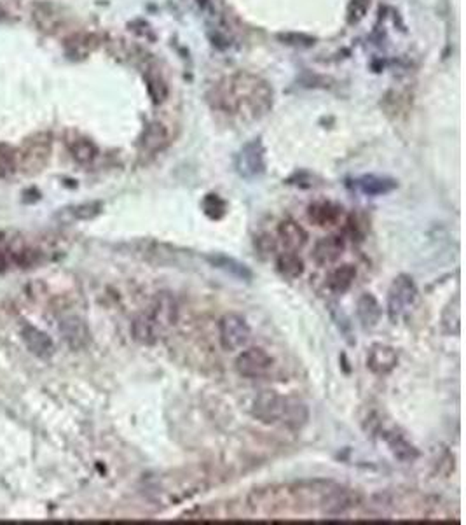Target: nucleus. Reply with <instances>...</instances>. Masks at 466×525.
Instances as JSON below:
<instances>
[{"instance_id": "nucleus-1", "label": "nucleus", "mask_w": 466, "mask_h": 525, "mask_svg": "<svg viewBox=\"0 0 466 525\" xmlns=\"http://www.w3.org/2000/svg\"><path fill=\"white\" fill-rule=\"evenodd\" d=\"M355 490L330 480H306L290 485L255 489L248 495V508L257 515L323 513L339 515L358 504Z\"/></svg>"}, {"instance_id": "nucleus-2", "label": "nucleus", "mask_w": 466, "mask_h": 525, "mask_svg": "<svg viewBox=\"0 0 466 525\" xmlns=\"http://www.w3.org/2000/svg\"><path fill=\"white\" fill-rule=\"evenodd\" d=\"M222 91V98H217L220 109L228 113L247 109L254 117L266 113L271 107V98H273V91L266 82L247 74H239Z\"/></svg>"}, {"instance_id": "nucleus-3", "label": "nucleus", "mask_w": 466, "mask_h": 525, "mask_svg": "<svg viewBox=\"0 0 466 525\" xmlns=\"http://www.w3.org/2000/svg\"><path fill=\"white\" fill-rule=\"evenodd\" d=\"M252 415L262 424L285 422L290 428H302L308 422L309 412L301 401L282 396L276 390H262L255 397Z\"/></svg>"}, {"instance_id": "nucleus-4", "label": "nucleus", "mask_w": 466, "mask_h": 525, "mask_svg": "<svg viewBox=\"0 0 466 525\" xmlns=\"http://www.w3.org/2000/svg\"><path fill=\"white\" fill-rule=\"evenodd\" d=\"M417 285L414 279L407 273H400L393 279L388 291V303H386V310H388L389 323H400L408 310H413V307L417 301Z\"/></svg>"}, {"instance_id": "nucleus-5", "label": "nucleus", "mask_w": 466, "mask_h": 525, "mask_svg": "<svg viewBox=\"0 0 466 525\" xmlns=\"http://www.w3.org/2000/svg\"><path fill=\"white\" fill-rule=\"evenodd\" d=\"M16 154H18V167L27 175L42 172L51 156L49 133H35V135L28 137Z\"/></svg>"}, {"instance_id": "nucleus-6", "label": "nucleus", "mask_w": 466, "mask_h": 525, "mask_svg": "<svg viewBox=\"0 0 466 525\" xmlns=\"http://www.w3.org/2000/svg\"><path fill=\"white\" fill-rule=\"evenodd\" d=\"M252 329L243 315L229 312L219 320L220 347L225 352H236L250 342Z\"/></svg>"}, {"instance_id": "nucleus-7", "label": "nucleus", "mask_w": 466, "mask_h": 525, "mask_svg": "<svg viewBox=\"0 0 466 525\" xmlns=\"http://www.w3.org/2000/svg\"><path fill=\"white\" fill-rule=\"evenodd\" d=\"M234 167L239 177L247 180H254L258 175H262L266 172V148H264L262 140L254 139L248 144H245L241 151L236 154Z\"/></svg>"}, {"instance_id": "nucleus-8", "label": "nucleus", "mask_w": 466, "mask_h": 525, "mask_svg": "<svg viewBox=\"0 0 466 525\" xmlns=\"http://www.w3.org/2000/svg\"><path fill=\"white\" fill-rule=\"evenodd\" d=\"M274 359L260 347L243 350L236 359V370L245 378H262L273 370Z\"/></svg>"}, {"instance_id": "nucleus-9", "label": "nucleus", "mask_w": 466, "mask_h": 525, "mask_svg": "<svg viewBox=\"0 0 466 525\" xmlns=\"http://www.w3.org/2000/svg\"><path fill=\"white\" fill-rule=\"evenodd\" d=\"M149 317H151L152 323L156 324V327H158L161 335L168 327L173 326L178 319V305L177 300L173 298V294L166 291L158 292L154 301H152Z\"/></svg>"}, {"instance_id": "nucleus-10", "label": "nucleus", "mask_w": 466, "mask_h": 525, "mask_svg": "<svg viewBox=\"0 0 466 525\" xmlns=\"http://www.w3.org/2000/svg\"><path fill=\"white\" fill-rule=\"evenodd\" d=\"M398 366L397 350L386 343H374L370 345L367 354V368L378 377H386Z\"/></svg>"}, {"instance_id": "nucleus-11", "label": "nucleus", "mask_w": 466, "mask_h": 525, "mask_svg": "<svg viewBox=\"0 0 466 525\" xmlns=\"http://www.w3.org/2000/svg\"><path fill=\"white\" fill-rule=\"evenodd\" d=\"M60 333H62L63 340L66 342V345L73 350H81L84 347H88V343L91 342V333H89V327L81 317L77 315H70L60 323Z\"/></svg>"}, {"instance_id": "nucleus-12", "label": "nucleus", "mask_w": 466, "mask_h": 525, "mask_svg": "<svg viewBox=\"0 0 466 525\" xmlns=\"http://www.w3.org/2000/svg\"><path fill=\"white\" fill-rule=\"evenodd\" d=\"M346 249V242L341 235H327L316 242L312 250V259L318 266H328L339 259Z\"/></svg>"}, {"instance_id": "nucleus-13", "label": "nucleus", "mask_w": 466, "mask_h": 525, "mask_svg": "<svg viewBox=\"0 0 466 525\" xmlns=\"http://www.w3.org/2000/svg\"><path fill=\"white\" fill-rule=\"evenodd\" d=\"M204 259L208 261L213 268L222 270V272H225L228 275L234 277V279L241 280V282H250V280H254V277H255V273L252 272L250 266H247L245 263H241L239 259H236V257L228 256V254L212 253V254H206V256H204Z\"/></svg>"}, {"instance_id": "nucleus-14", "label": "nucleus", "mask_w": 466, "mask_h": 525, "mask_svg": "<svg viewBox=\"0 0 466 525\" xmlns=\"http://www.w3.org/2000/svg\"><path fill=\"white\" fill-rule=\"evenodd\" d=\"M308 218L312 224L327 228V226L339 224L344 218V209L334 202H315L309 205Z\"/></svg>"}, {"instance_id": "nucleus-15", "label": "nucleus", "mask_w": 466, "mask_h": 525, "mask_svg": "<svg viewBox=\"0 0 466 525\" xmlns=\"http://www.w3.org/2000/svg\"><path fill=\"white\" fill-rule=\"evenodd\" d=\"M356 315L363 329H374L382 319V305L372 292H363L356 301Z\"/></svg>"}, {"instance_id": "nucleus-16", "label": "nucleus", "mask_w": 466, "mask_h": 525, "mask_svg": "<svg viewBox=\"0 0 466 525\" xmlns=\"http://www.w3.org/2000/svg\"><path fill=\"white\" fill-rule=\"evenodd\" d=\"M384 441L388 445L389 452L393 454L395 459L402 464H410L416 463L421 457V452L414 447L410 441L405 438L404 434L397 431H388L384 432Z\"/></svg>"}, {"instance_id": "nucleus-17", "label": "nucleus", "mask_w": 466, "mask_h": 525, "mask_svg": "<svg viewBox=\"0 0 466 525\" xmlns=\"http://www.w3.org/2000/svg\"><path fill=\"white\" fill-rule=\"evenodd\" d=\"M355 187L365 196H384L393 193L398 187V183L389 177H381V175H362L360 179L355 180Z\"/></svg>"}, {"instance_id": "nucleus-18", "label": "nucleus", "mask_w": 466, "mask_h": 525, "mask_svg": "<svg viewBox=\"0 0 466 525\" xmlns=\"http://www.w3.org/2000/svg\"><path fill=\"white\" fill-rule=\"evenodd\" d=\"M21 336H23L25 345L28 347V350H30L34 355L42 359L53 355L54 345L53 340H51V336L47 335V333H44V331L37 329V327L34 326H25L23 331H21Z\"/></svg>"}, {"instance_id": "nucleus-19", "label": "nucleus", "mask_w": 466, "mask_h": 525, "mask_svg": "<svg viewBox=\"0 0 466 525\" xmlns=\"http://www.w3.org/2000/svg\"><path fill=\"white\" fill-rule=\"evenodd\" d=\"M170 142V130L166 128L162 123H159V121H154V123H151V125L147 126L145 132H143L142 149L143 152H149V154H158L162 149L168 148Z\"/></svg>"}, {"instance_id": "nucleus-20", "label": "nucleus", "mask_w": 466, "mask_h": 525, "mask_svg": "<svg viewBox=\"0 0 466 525\" xmlns=\"http://www.w3.org/2000/svg\"><path fill=\"white\" fill-rule=\"evenodd\" d=\"M278 237L286 250H299L308 244V231L292 219H285L278 226Z\"/></svg>"}, {"instance_id": "nucleus-21", "label": "nucleus", "mask_w": 466, "mask_h": 525, "mask_svg": "<svg viewBox=\"0 0 466 525\" xmlns=\"http://www.w3.org/2000/svg\"><path fill=\"white\" fill-rule=\"evenodd\" d=\"M356 279V266L351 263H344V265L337 266L332 270L327 277V288L330 289L334 294H344L351 289L353 282Z\"/></svg>"}, {"instance_id": "nucleus-22", "label": "nucleus", "mask_w": 466, "mask_h": 525, "mask_svg": "<svg viewBox=\"0 0 466 525\" xmlns=\"http://www.w3.org/2000/svg\"><path fill=\"white\" fill-rule=\"evenodd\" d=\"M276 270L278 273L286 280H297L299 277H302L306 266L304 261L295 250H285L278 256L276 259Z\"/></svg>"}, {"instance_id": "nucleus-23", "label": "nucleus", "mask_w": 466, "mask_h": 525, "mask_svg": "<svg viewBox=\"0 0 466 525\" xmlns=\"http://www.w3.org/2000/svg\"><path fill=\"white\" fill-rule=\"evenodd\" d=\"M132 333L133 338H135L136 342L143 343V345H156L159 336H161V333H159V329L156 327V324L152 323L149 314L138 315V317L133 320Z\"/></svg>"}, {"instance_id": "nucleus-24", "label": "nucleus", "mask_w": 466, "mask_h": 525, "mask_svg": "<svg viewBox=\"0 0 466 525\" xmlns=\"http://www.w3.org/2000/svg\"><path fill=\"white\" fill-rule=\"evenodd\" d=\"M461 329V303L459 296L456 294L442 312V331L449 336H458Z\"/></svg>"}, {"instance_id": "nucleus-25", "label": "nucleus", "mask_w": 466, "mask_h": 525, "mask_svg": "<svg viewBox=\"0 0 466 525\" xmlns=\"http://www.w3.org/2000/svg\"><path fill=\"white\" fill-rule=\"evenodd\" d=\"M98 46V39L91 34H77L72 35L69 40H66V53L72 58H84L86 55H89L95 47Z\"/></svg>"}, {"instance_id": "nucleus-26", "label": "nucleus", "mask_w": 466, "mask_h": 525, "mask_svg": "<svg viewBox=\"0 0 466 525\" xmlns=\"http://www.w3.org/2000/svg\"><path fill=\"white\" fill-rule=\"evenodd\" d=\"M69 149L72 152L73 160L82 165L91 163L98 156L97 145L93 144L89 139H84V137H79V139H73L72 142H69Z\"/></svg>"}, {"instance_id": "nucleus-27", "label": "nucleus", "mask_w": 466, "mask_h": 525, "mask_svg": "<svg viewBox=\"0 0 466 525\" xmlns=\"http://www.w3.org/2000/svg\"><path fill=\"white\" fill-rule=\"evenodd\" d=\"M201 209H203L204 215L212 221H220L228 215L229 203L217 193H208L201 202Z\"/></svg>"}, {"instance_id": "nucleus-28", "label": "nucleus", "mask_w": 466, "mask_h": 525, "mask_svg": "<svg viewBox=\"0 0 466 525\" xmlns=\"http://www.w3.org/2000/svg\"><path fill=\"white\" fill-rule=\"evenodd\" d=\"M145 81L147 90H149V95L152 97L154 104H161V102L168 98V84H166L161 75L156 74V72H147Z\"/></svg>"}, {"instance_id": "nucleus-29", "label": "nucleus", "mask_w": 466, "mask_h": 525, "mask_svg": "<svg viewBox=\"0 0 466 525\" xmlns=\"http://www.w3.org/2000/svg\"><path fill=\"white\" fill-rule=\"evenodd\" d=\"M101 210H103V205L100 202H86L72 207L70 214L77 221H91V219L98 218L101 214Z\"/></svg>"}, {"instance_id": "nucleus-30", "label": "nucleus", "mask_w": 466, "mask_h": 525, "mask_svg": "<svg viewBox=\"0 0 466 525\" xmlns=\"http://www.w3.org/2000/svg\"><path fill=\"white\" fill-rule=\"evenodd\" d=\"M18 167V154L8 144H0V175H11Z\"/></svg>"}, {"instance_id": "nucleus-31", "label": "nucleus", "mask_w": 466, "mask_h": 525, "mask_svg": "<svg viewBox=\"0 0 466 525\" xmlns=\"http://www.w3.org/2000/svg\"><path fill=\"white\" fill-rule=\"evenodd\" d=\"M367 222L362 221V218L360 215H350V218L346 219V233L350 235V237H353V240H363V237H365L367 233Z\"/></svg>"}, {"instance_id": "nucleus-32", "label": "nucleus", "mask_w": 466, "mask_h": 525, "mask_svg": "<svg viewBox=\"0 0 466 525\" xmlns=\"http://www.w3.org/2000/svg\"><path fill=\"white\" fill-rule=\"evenodd\" d=\"M370 8V0H351L347 8V21L350 23H358L363 16L367 14Z\"/></svg>"}, {"instance_id": "nucleus-33", "label": "nucleus", "mask_w": 466, "mask_h": 525, "mask_svg": "<svg viewBox=\"0 0 466 525\" xmlns=\"http://www.w3.org/2000/svg\"><path fill=\"white\" fill-rule=\"evenodd\" d=\"M278 39L283 40L289 46H297V47H311L315 44V39L304 34H292V32H286V34H280Z\"/></svg>"}, {"instance_id": "nucleus-34", "label": "nucleus", "mask_w": 466, "mask_h": 525, "mask_svg": "<svg viewBox=\"0 0 466 525\" xmlns=\"http://www.w3.org/2000/svg\"><path fill=\"white\" fill-rule=\"evenodd\" d=\"M332 317H334L335 324H337V327L341 329V333H344V335H346V338H350L351 336V333H350L351 324H350V319H347L346 315H344V312L337 310V314H335V312L332 310Z\"/></svg>"}, {"instance_id": "nucleus-35", "label": "nucleus", "mask_w": 466, "mask_h": 525, "mask_svg": "<svg viewBox=\"0 0 466 525\" xmlns=\"http://www.w3.org/2000/svg\"><path fill=\"white\" fill-rule=\"evenodd\" d=\"M274 240L273 237H269V235H264V237H258L257 238V247L262 253H271V250H274Z\"/></svg>"}, {"instance_id": "nucleus-36", "label": "nucleus", "mask_w": 466, "mask_h": 525, "mask_svg": "<svg viewBox=\"0 0 466 525\" xmlns=\"http://www.w3.org/2000/svg\"><path fill=\"white\" fill-rule=\"evenodd\" d=\"M5 268V256L4 253L0 250V270H4Z\"/></svg>"}, {"instance_id": "nucleus-37", "label": "nucleus", "mask_w": 466, "mask_h": 525, "mask_svg": "<svg viewBox=\"0 0 466 525\" xmlns=\"http://www.w3.org/2000/svg\"><path fill=\"white\" fill-rule=\"evenodd\" d=\"M4 16H5V11H4V8L0 5V21L4 20Z\"/></svg>"}]
</instances>
